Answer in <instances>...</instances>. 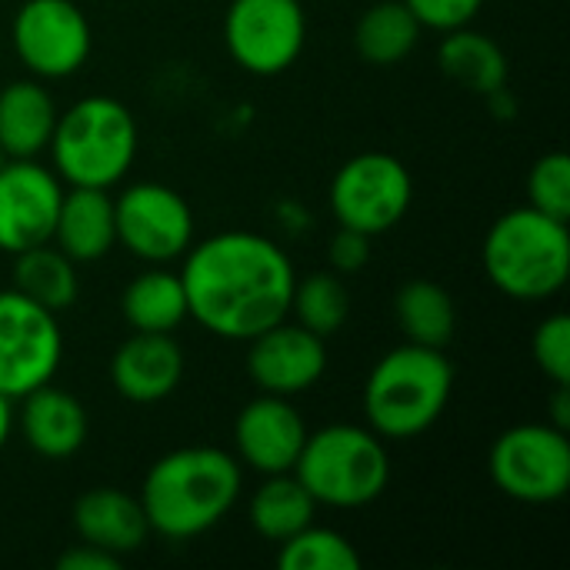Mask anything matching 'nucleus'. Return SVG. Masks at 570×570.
Returning <instances> with one entry per match:
<instances>
[{
	"label": "nucleus",
	"instance_id": "2",
	"mask_svg": "<svg viewBox=\"0 0 570 570\" xmlns=\"http://www.w3.org/2000/svg\"><path fill=\"white\" fill-rule=\"evenodd\" d=\"M244 488L240 461L220 448H177L157 458L140 488L150 534L190 541L217 528Z\"/></svg>",
	"mask_w": 570,
	"mask_h": 570
},
{
	"label": "nucleus",
	"instance_id": "4",
	"mask_svg": "<svg viewBox=\"0 0 570 570\" xmlns=\"http://www.w3.org/2000/svg\"><path fill=\"white\" fill-rule=\"evenodd\" d=\"M454 391V367L438 347L401 344L384 354L364 384L367 428L384 441H411L431 431Z\"/></svg>",
	"mask_w": 570,
	"mask_h": 570
},
{
	"label": "nucleus",
	"instance_id": "9",
	"mask_svg": "<svg viewBox=\"0 0 570 570\" xmlns=\"http://www.w3.org/2000/svg\"><path fill=\"white\" fill-rule=\"evenodd\" d=\"M63 361L57 314L20 291H0V394L20 401L50 384Z\"/></svg>",
	"mask_w": 570,
	"mask_h": 570
},
{
	"label": "nucleus",
	"instance_id": "13",
	"mask_svg": "<svg viewBox=\"0 0 570 570\" xmlns=\"http://www.w3.org/2000/svg\"><path fill=\"white\" fill-rule=\"evenodd\" d=\"M63 200V180L53 167L30 160L0 164V250L20 254L37 244H50L57 210Z\"/></svg>",
	"mask_w": 570,
	"mask_h": 570
},
{
	"label": "nucleus",
	"instance_id": "5",
	"mask_svg": "<svg viewBox=\"0 0 570 570\" xmlns=\"http://www.w3.org/2000/svg\"><path fill=\"white\" fill-rule=\"evenodd\" d=\"M488 281L514 301H548L570 277L568 220L514 207L501 214L481 247Z\"/></svg>",
	"mask_w": 570,
	"mask_h": 570
},
{
	"label": "nucleus",
	"instance_id": "28",
	"mask_svg": "<svg viewBox=\"0 0 570 570\" xmlns=\"http://www.w3.org/2000/svg\"><path fill=\"white\" fill-rule=\"evenodd\" d=\"M277 568L281 570H361V554L357 548L331 531V528H317L307 524L304 531H297L294 538L281 541L277 551Z\"/></svg>",
	"mask_w": 570,
	"mask_h": 570
},
{
	"label": "nucleus",
	"instance_id": "18",
	"mask_svg": "<svg viewBox=\"0 0 570 570\" xmlns=\"http://www.w3.org/2000/svg\"><path fill=\"white\" fill-rule=\"evenodd\" d=\"M73 531L83 544H94L120 561L140 551L144 541L150 538L140 498L117 488L83 491L73 504Z\"/></svg>",
	"mask_w": 570,
	"mask_h": 570
},
{
	"label": "nucleus",
	"instance_id": "20",
	"mask_svg": "<svg viewBox=\"0 0 570 570\" xmlns=\"http://www.w3.org/2000/svg\"><path fill=\"white\" fill-rule=\"evenodd\" d=\"M57 104L43 80H10L0 87V154L7 160L40 157L57 124Z\"/></svg>",
	"mask_w": 570,
	"mask_h": 570
},
{
	"label": "nucleus",
	"instance_id": "35",
	"mask_svg": "<svg viewBox=\"0 0 570 570\" xmlns=\"http://www.w3.org/2000/svg\"><path fill=\"white\" fill-rule=\"evenodd\" d=\"M10 404H13V401L0 394V451H3V444L10 441V431H13V407H10Z\"/></svg>",
	"mask_w": 570,
	"mask_h": 570
},
{
	"label": "nucleus",
	"instance_id": "8",
	"mask_svg": "<svg viewBox=\"0 0 570 570\" xmlns=\"http://www.w3.org/2000/svg\"><path fill=\"white\" fill-rule=\"evenodd\" d=\"M414 200L411 170L384 150H364L341 164L331 180V210L341 227L367 237L394 230Z\"/></svg>",
	"mask_w": 570,
	"mask_h": 570
},
{
	"label": "nucleus",
	"instance_id": "7",
	"mask_svg": "<svg viewBox=\"0 0 570 570\" xmlns=\"http://www.w3.org/2000/svg\"><path fill=\"white\" fill-rule=\"evenodd\" d=\"M498 491L518 504H554L570 488V438L568 431L544 424L508 428L488 458Z\"/></svg>",
	"mask_w": 570,
	"mask_h": 570
},
{
	"label": "nucleus",
	"instance_id": "10",
	"mask_svg": "<svg viewBox=\"0 0 570 570\" xmlns=\"http://www.w3.org/2000/svg\"><path fill=\"white\" fill-rule=\"evenodd\" d=\"M307 43L301 0H230L224 13V47L254 77H277L297 63Z\"/></svg>",
	"mask_w": 570,
	"mask_h": 570
},
{
	"label": "nucleus",
	"instance_id": "21",
	"mask_svg": "<svg viewBox=\"0 0 570 570\" xmlns=\"http://www.w3.org/2000/svg\"><path fill=\"white\" fill-rule=\"evenodd\" d=\"M438 63L444 77L454 80L461 90L491 97L508 87V57L501 43L481 30L471 27L448 30L438 47Z\"/></svg>",
	"mask_w": 570,
	"mask_h": 570
},
{
	"label": "nucleus",
	"instance_id": "14",
	"mask_svg": "<svg viewBox=\"0 0 570 570\" xmlns=\"http://www.w3.org/2000/svg\"><path fill=\"white\" fill-rule=\"evenodd\" d=\"M327 371V344L297 321L274 324L247 341V374L261 394L294 397L311 391Z\"/></svg>",
	"mask_w": 570,
	"mask_h": 570
},
{
	"label": "nucleus",
	"instance_id": "1",
	"mask_svg": "<svg viewBox=\"0 0 570 570\" xmlns=\"http://www.w3.org/2000/svg\"><path fill=\"white\" fill-rule=\"evenodd\" d=\"M187 317L224 341H250L287 321L294 294L291 257L264 234L224 230L190 244L180 271Z\"/></svg>",
	"mask_w": 570,
	"mask_h": 570
},
{
	"label": "nucleus",
	"instance_id": "3",
	"mask_svg": "<svg viewBox=\"0 0 570 570\" xmlns=\"http://www.w3.org/2000/svg\"><path fill=\"white\" fill-rule=\"evenodd\" d=\"M140 147V130L127 104L107 94H90L57 114L47 154L53 174L67 187H117Z\"/></svg>",
	"mask_w": 570,
	"mask_h": 570
},
{
	"label": "nucleus",
	"instance_id": "29",
	"mask_svg": "<svg viewBox=\"0 0 570 570\" xmlns=\"http://www.w3.org/2000/svg\"><path fill=\"white\" fill-rule=\"evenodd\" d=\"M528 204L548 217L570 220V157L564 150L534 160L528 174Z\"/></svg>",
	"mask_w": 570,
	"mask_h": 570
},
{
	"label": "nucleus",
	"instance_id": "17",
	"mask_svg": "<svg viewBox=\"0 0 570 570\" xmlns=\"http://www.w3.org/2000/svg\"><path fill=\"white\" fill-rule=\"evenodd\" d=\"M20 438L23 444L47 458V461H63V458H73L83 441H87V431H90V417H87V407L70 394V391H60L50 384L30 391L20 397Z\"/></svg>",
	"mask_w": 570,
	"mask_h": 570
},
{
	"label": "nucleus",
	"instance_id": "25",
	"mask_svg": "<svg viewBox=\"0 0 570 570\" xmlns=\"http://www.w3.org/2000/svg\"><path fill=\"white\" fill-rule=\"evenodd\" d=\"M13 291L30 297L33 304L60 314L73 307L80 294L77 264L57 244H37L13 254Z\"/></svg>",
	"mask_w": 570,
	"mask_h": 570
},
{
	"label": "nucleus",
	"instance_id": "34",
	"mask_svg": "<svg viewBox=\"0 0 570 570\" xmlns=\"http://www.w3.org/2000/svg\"><path fill=\"white\" fill-rule=\"evenodd\" d=\"M551 407H554L551 424L561 428V431H570V384H558V394H554Z\"/></svg>",
	"mask_w": 570,
	"mask_h": 570
},
{
	"label": "nucleus",
	"instance_id": "30",
	"mask_svg": "<svg viewBox=\"0 0 570 570\" xmlns=\"http://www.w3.org/2000/svg\"><path fill=\"white\" fill-rule=\"evenodd\" d=\"M531 357L544 377L554 384H570V317L551 314L534 327L531 337Z\"/></svg>",
	"mask_w": 570,
	"mask_h": 570
},
{
	"label": "nucleus",
	"instance_id": "31",
	"mask_svg": "<svg viewBox=\"0 0 570 570\" xmlns=\"http://www.w3.org/2000/svg\"><path fill=\"white\" fill-rule=\"evenodd\" d=\"M407 10L417 17L421 27L448 33L458 27H471L474 17L481 13L484 0H404Z\"/></svg>",
	"mask_w": 570,
	"mask_h": 570
},
{
	"label": "nucleus",
	"instance_id": "23",
	"mask_svg": "<svg viewBox=\"0 0 570 570\" xmlns=\"http://www.w3.org/2000/svg\"><path fill=\"white\" fill-rule=\"evenodd\" d=\"M394 317H397V327H401L404 341L421 344V347L444 351L454 341V331H458L454 297L441 284L424 281V277L401 284V291L394 297Z\"/></svg>",
	"mask_w": 570,
	"mask_h": 570
},
{
	"label": "nucleus",
	"instance_id": "26",
	"mask_svg": "<svg viewBox=\"0 0 570 570\" xmlns=\"http://www.w3.org/2000/svg\"><path fill=\"white\" fill-rule=\"evenodd\" d=\"M314 514H317V501L294 478V471L267 474L250 498V528L271 544H281L297 531H304L307 524H314Z\"/></svg>",
	"mask_w": 570,
	"mask_h": 570
},
{
	"label": "nucleus",
	"instance_id": "27",
	"mask_svg": "<svg viewBox=\"0 0 570 570\" xmlns=\"http://www.w3.org/2000/svg\"><path fill=\"white\" fill-rule=\"evenodd\" d=\"M291 314L311 334H317L324 341L334 337L351 317V291H347L344 277L334 271H314L304 281H294Z\"/></svg>",
	"mask_w": 570,
	"mask_h": 570
},
{
	"label": "nucleus",
	"instance_id": "22",
	"mask_svg": "<svg viewBox=\"0 0 570 570\" xmlns=\"http://www.w3.org/2000/svg\"><path fill=\"white\" fill-rule=\"evenodd\" d=\"M120 314L130 331L147 334H174L187 321V291L180 274L164 264H150V271L137 274L120 297Z\"/></svg>",
	"mask_w": 570,
	"mask_h": 570
},
{
	"label": "nucleus",
	"instance_id": "19",
	"mask_svg": "<svg viewBox=\"0 0 570 570\" xmlns=\"http://www.w3.org/2000/svg\"><path fill=\"white\" fill-rule=\"evenodd\" d=\"M50 244H57L73 264L104 261L117 247V220H114L110 190L67 187Z\"/></svg>",
	"mask_w": 570,
	"mask_h": 570
},
{
	"label": "nucleus",
	"instance_id": "15",
	"mask_svg": "<svg viewBox=\"0 0 570 570\" xmlns=\"http://www.w3.org/2000/svg\"><path fill=\"white\" fill-rule=\"evenodd\" d=\"M304 414L291 404V397L261 394L247 401L234 421V448L237 461L257 474H287L294 471L304 441H307Z\"/></svg>",
	"mask_w": 570,
	"mask_h": 570
},
{
	"label": "nucleus",
	"instance_id": "12",
	"mask_svg": "<svg viewBox=\"0 0 570 570\" xmlns=\"http://www.w3.org/2000/svg\"><path fill=\"white\" fill-rule=\"evenodd\" d=\"M117 244L144 264H174L194 244V210L174 187L140 180L114 197Z\"/></svg>",
	"mask_w": 570,
	"mask_h": 570
},
{
	"label": "nucleus",
	"instance_id": "33",
	"mask_svg": "<svg viewBox=\"0 0 570 570\" xmlns=\"http://www.w3.org/2000/svg\"><path fill=\"white\" fill-rule=\"evenodd\" d=\"M57 568L60 570H120V558L94 548V544H73L70 551H63L57 558Z\"/></svg>",
	"mask_w": 570,
	"mask_h": 570
},
{
	"label": "nucleus",
	"instance_id": "24",
	"mask_svg": "<svg viewBox=\"0 0 570 570\" xmlns=\"http://www.w3.org/2000/svg\"><path fill=\"white\" fill-rule=\"evenodd\" d=\"M421 30L424 27L404 0H377L361 13L354 27V47L371 67H394L414 53Z\"/></svg>",
	"mask_w": 570,
	"mask_h": 570
},
{
	"label": "nucleus",
	"instance_id": "6",
	"mask_svg": "<svg viewBox=\"0 0 570 570\" xmlns=\"http://www.w3.org/2000/svg\"><path fill=\"white\" fill-rule=\"evenodd\" d=\"M294 478L307 494L337 511L374 504L391 484V454L384 438L357 424H331L307 434L294 464Z\"/></svg>",
	"mask_w": 570,
	"mask_h": 570
},
{
	"label": "nucleus",
	"instance_id": "32",
	"mask_svg": "<svg viewBox=\"0 0 570 570\" xmlns=\"http://www.w3.org/2000/svg\"><path fill=\"white\" fill-rule=\"evenodd\" d=\"M371 261V237L351 227H337V234L327 244V264L334 274H357Z\"/></svg>",
	"mask_w": 570,
	"mask_h": 570
},
{
	"label": "nucleus",
	"instance_id": "16",
	"mask_svg": "<svg viewBox=\"0 0 570 570\" xmlns=\"http://www.w3.org/2000/svg\"><path fill=\"white\" fill-rule=\"evenodd\" d=\"M184 381V351L174 334L134 331L110 357V384L130 404H157Z\"/></svg>",
	"mask_w": 570,
	"mask_h": 570
},
{
	"label": "nucleus",
	"instance_id": "11",
	"mask_svg": "<svg viewBox=\"0 0 570 570\" xmlns=\"http://www.w3.org/2000/svg\"><path fill=\"white\" fill-rule=\"evenodd\" d=\"M13 53L37 80H67L94 50L87 13L73 0H23L10 27Z\"/></svg>",
	"mask_w": 570,
	"mask_h": 570
}]
</instances>
